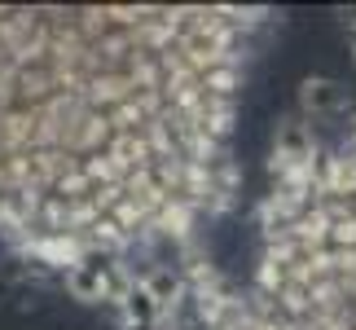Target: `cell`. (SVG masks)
<instances>
[{"mask_svg": "<svg viewBox=\"0 0 356 330\" xmlns=\"http://www.w3.org/2000/svg\"><path fill=\"white\" fill-rule=\"evenodd\" d=\"M299 102H304L308 110H339L348 102V93L334 84V79H308L304 93H299Z\"/></svg>", "mask_w": 356, "mask_h": 330, "instance_id": "1", "label": "cell"}, {"mask_svg": "<svg viewBox=\"0 0 356 330\" xmlns=\"http://www.w3.org/2000/svg\"><path fill=\"white\" fill-rule=\"evenodd\" d=\"M71 291L79 299H106V260L102 265H75L71 269Z\"/></svg>", "mask_w": 356, "mask_h": 330, "instance_id": "2", "label": "cell"}, {"mask_svg": "<svg viewBox=\"0 0 356 330\" xmlns=\"http://www.w3.org/2000/svg\"><path fill=\"white\" fill-rule=\"evenodd\" d=\"M123 304H128V313H132L136 326H149V322H154V313H159V304H154V299H149V291H145V282H141V286H128Z\"/></svg>", "mask_w": 356, "mask_h": 330, "instance_id": "3", "label": "cell"}]
</instances>
